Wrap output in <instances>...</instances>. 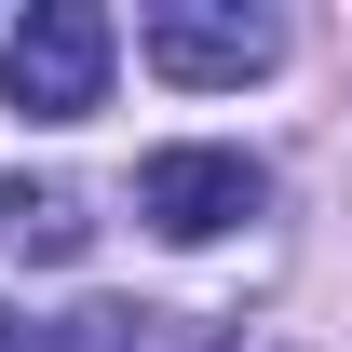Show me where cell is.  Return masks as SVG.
<instances>
[{"instance_id": "obj_1", "label": "cell", "mask_w": 352, "mask_h": 352, "mask_svg": "<svg viewBox=\"0 0 352 352\" xmlns=\"http://www.w3.org/2000/svg\"><path fill=\"white\" fill-rule=\"evenodd\" d=\"M0 95H14L28 122H82L95 95H109V14H95V0H41V14L0 41Z\"/></svg>"}, {"instance_id": "obj_2", "label": "cell", "mask_w": 352, "mask_h": 352, "mask_svg": "<svg viewBox=\"0 0 352 352\" xmlns=\"http://www.w3.org/2000/svg\"><path fill=\"white\" fill-rule=\"evenodd\" d=\"M258 190L271 176L244 163V149H149V163H135V217L163 230V244H217L230 217H258Z\"/></svg>"}, {"instance_id": "obj_3", "label": "cell", "mask_w": 352, "mask_h": 352, "mask_svg": "<svg viewBox=\"0 0 352 352\" xmlns=\"http://www.w3.org/2000/svg\"><path fill=\"white\" fill-rule=\"evenodd\" d=\"M271 54H285V28L271 14H244V0H163L149 14V68L190 95H217V82H258Z\"/></svg>"}, {"instance_id": "obj_4", "label": "cell", "mask_w": 352, "mask_h": 352, "mask_svg": "<svg viewBox=\"0 0 352 352\" xmlns=\"http://www.w3.org/2000/svg\"><path fill=\"white\" fill-rule=\"evenodd\" d=\"M0 244H14V258H82L95 204L68 190V176H0Z\"/></svg>"}, {"instance_id": "obj_5", "label": "cell", "mask_w": 352, "mask_h": 352, "mask_svg": "<svg viewBox=\"0 0 352 352\" xmlns=\"http://www.w3.org/2000/svg\"><path fill=\"white\" fill-rule=\"evenodd\" d=\"M41 352H217V325H190V311H68V325H54Z\"/></svg>"}, {"instance_id": "obj_6", "label": "cell", "mask_w": 352, "mask_h": 352, "mask_svg": "<svg viewBox=\"0 0 352 352\" xmlns=\"http://www.w3.org/2000/svg\"><path fill=\"white\" fill-rule=\"evenodd\" d=\"M0 352H28V325H14V311H0Z\"/></svg>"}]
</instances>
